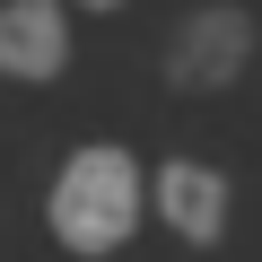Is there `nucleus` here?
Here are the masks:
<instances>
[{
	"mask_svg": "<svg viewBox=\"0 0 262 262\" xmlns=\"http://www.w3.org/2000/svg\"><path fill=\"white\" fill-rule=\"evenodd\" d=\"M140 210H149V175H140V158L114 149V140L70 149L61 175H53V192H44V227H53V245L79 253V262L122 253L131 227H140Z\"/></svg>",
	"mask_w": 262,
	"mask_h": 262,
	"instance_id": "1",
	"label": "nucleus"
},
{
	"mask_svg": "<svg viewBox=\"0 0 262 262\" xmlns=\"http://www.w3.org/2000/svg\"><path fill=\"white\" fill-rule=\"evenodd\" d=\"M158 61H166V88H184V96H219V88H236L245 61H253V18L236 9V0H210V9L175 18V35H166Z\"/></svg>",
	"mask_w": 262,
	"mask_h": 262,
	"instance_id": "2",
	"label": "nucleus"
},
{
	"mask_svg": "<svg viewBox=\"0 0 262 262\" xmlns=\"http://www.w3.org/2000/svg\"><path fill=\"white\" fill-rule=\"evenodd\" d=\"M149 201H158V219H166L184 245H219L227 219H236V192H227V175H219L210 158H158Z\"/></svg>",
	"mask_w": 262,
	"mask_h": 262,
	"instance_id": "3",
	"label": "nucleus"
},
{
	"mask_svg": "<svg viewBox=\"0 0 262 262\" xmlns=\"http://www.w3.org/2000/svg\"><path fill=\"white\" fill-rule=\"evenodd\" d=\"M70 70V0H0V79H61Z\"/></svg>",
	"mask_w": 262,
	"mask_h": 262,
	"instance_id": "4",
	"label": "nucleus"
},
{
	"mask_svg": "<svg viewBox=\"0 0 262 262\" xmlns=\"http://www.w3.org/2000/svg\"><path fill=\"white\" fill-rule=\"evenodd\" d=\"M79 9H96V18H105V9H122V0H79Z\"/></svg>",
	"mask_w": 262,
	"mask_h": 262,
	"instance_id": "5",
	"label": "nucleus"
}]
</instances>
